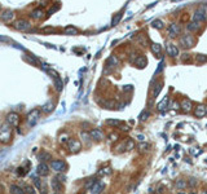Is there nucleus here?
<instances>
[{
	"label": "nucleus",
	"mask_w": 207,
	"mask_h": 194,
	"mask_svg": "<svg viewBox=\"0 0 207 194\" xmlns=\"http://www.w3.org/2000/svg\"><path fill=\"white\" fill-rule=\"evenodd\" d=\"M148 148H149V144H140V149H142V150H148Z\"/></svg>",
	"instance_id": "de8ad7c7"
},
{
	"label": "nucleus",
	"mask_w": 207,
	"mask_h": 194,
	"mask_svg": "<svg viewBox=\"0 0 207 194\" xmlns=\"http://www.w3.org/2000/svg\"><path fill=\"white\" fill-rule=\"evenodd\" d=\"M39 116H40V110L38 109H34L29 113L27 115V122H29V126L32 127L34 124H36V122L39 120Z\"/></svg>",
	"instance_id": "423d86ee"
},
{
	"label": "nucleus",
	"mask_w": 207,
	"mask_h": 194,
	"mask_svg": "<svg viewBox=\"0 0 207 194\" xmlns=\"http://www.w3.org/2000/svg\"><path fill=\"white\" fill-rule=\"evenodd\" d=\"M180 45L183 47L184 49L192 48V47L194 45V38H193V35L187 34V35H184L183 38H180Z\"/></svg>",
	"instance_id": "7ed1b4c3"
},
{
	"label": "nucleus",
	"mask_w": 207,
	"mask_h": 194,
	"mask_svg": "<svg viewBox=\"0 0 207 194\" xmlns=\"http://www.w3.org/2000/svg\"><path fill=\"white\" fill-rule=\"evenodd\" d=\"M152 88H153V98H155V97L159 96V93H161V91L163 88V83H162V82H158V83L155 84L154 87H152Z\"/></svg>",
	"instance_id": "4be33fe9"
},
{
	"label": "nucleus",
	"mask_w": 207,
	"mask_h": 194,
	"mask_svg": "<svg viewBox=\"0 0 207 194\" xmlns=\"http://www.w3.org/2000/svg\"><path fill=\"white\" fill-rule=\"evenodd\" d=\"M80 136L83 137V140H87V141L89 140V137H91V135H89V133H87V132H82Z\"/></svg>",
	"instance_id": "79ce46f5"
},
{
	"label": "nucleus",
	"mask_w": 207,
	"mask_h": 194,
	"mask_svg": "<svg viewBox=\"0 0 207 194\" xmlns=\"http://www.w3.org/2000/svg\"><path fill=\"white\" fill-rule=\"evenodd\" d=\"M70 139H67V135H65V136H61V139H60V141L61 142H67Z\"/></svg>",
	"instance_id": "49530a36"
},
{
	"label": "nucleus",
	"mask_w": 207,
	"mask_h": 194,
	"mask_svg": "<svg viewBox=\"0 0 207 194\" xmlns=\"http://www.w3.org/2000/svg\"><path fill=\"white\" fill-rule=\"evenodd\" d=\"M137 139H139L140 141H144V140H145V137L142 136V135H139V136H137Z\"/></svg>",
	"instance_id": "3c124183"
},
{
	"label": "nucleus",
	"mask_w": 207,
	"mask_h": 194,
	"mask_svg": "<svg viewBox=\"0 0 207 194\" xmlns=\"http://www.w3.org/2000/svg\"><path fill=\"white\" fill-rule=\"evenodd\" d=\"M49 167H51V170H53L54 172L61 174V172H63L65 170H66V163H65L63 161H52Z\"/></svg>",
	"instance_id": "20e7f679"
},
{
	"label": "nucleus",
	"mask_w": 207,
	"mask_h": 194,
	"mask_svg": "<svg viewBox=\"0 0 207 194\" xmlns=\"http://www.w3.org/2000/svg\"><path fill=\"white\" fill-rule=\"evenodd\" d=\"M89 135H91V139L97 140V141H100V140H102V139H104V133L100 131V129H97V128L91 129Z\"/></svg>",
	"instance_id": "6ab92c4d"
},
{
	"label": "nucleus",
	"mask_w": 207,
	"mask_h": 194,
	"mask_svg": "<svg viewBox=\"0 0 207 194\" xmlns=\"http://www.w3.org/2000/svg\"><path fill=\"white\" fill-rule=\"evenodd\" d=\"M43 14H44V13H43L42 9H34V11L31 12V17H32V18H35V20L42 18Z\"/></svg>",
	"instance_id": "2f4dec72"
},
{
	"label": "nucleus",
	"mask_w": 207,
	"mask_h": 194,
	"mask_svg": "<svg viewBox=\"0 0 207 194\" xmlns=\"http://www.w3.org/2000/svg\"><path fill=\"white\" fill-rule=\"evenodd\" d=\"M32 180H34V183H35L36 189H40V188H42V183H40V180H39L38 177H32Z\"/></svg>",
	"instance_id": "ea45409f"
},
{
	"label": "nucleus",
	"mask_w": 207,
	"mask_h": 194,
	"mask_svg": "<svg viewBox=\"0 0 207 194\" xmlns=\"http://www.w3.org/2000/svg\"><path fill=\"white\" fill-rule=\"evenodd\" d=\"M167 35L170 38H176L180 35V26L178 23H171L167 27Z\"/></svg>",
	"instance_id": "9d476101"
},
{
	"label": "nucleus",
	"mask_w": 207,
	"mask_h": 194,
	"mask_svg": "<svg viewBox=\"0 0 207 194\" xmlns=\"http://www.w3.org/2000/svg\"><path fill=\"white\" fill-rule=\"evenodd\" d=\"M120 18H122V13H119V14H116V16L114 17V18H113V22H111V25H113V26H115V25H116V23H118L119 21H120Z\"/></svg>",
	"instance_id": "4c0bfd02"
},
{
	"label": "nucleus",
	"mask_w": 207,
	"mask_h": 194,
	"mask_svg": "<svg viewBox=\"0 0 207 194\" xmlns=\"http://www.w3.org/2000/svg\"><path fill=\"white\" fill-rule=\"evenodd\" d=\"M207 20V11L203 7H198L196 11L193 12V21L197 22H205Z\"/></svg>",
	"instance_id": "f03ea898"
},
{
	"label": "nucleus",
	"mask_w": 207,
	"mask_h": 194,
	"mask_svg": "<svg viewBox=\"0 0 207 194\" xmlns=\"http://www.w3.org/2000/svg\"><path fill=\"white\" fill-rule=\"evenodd\" d=\"M16 172H17V175H18L20 177H22V176H25L26 174H27V168H25L23 166H21V167L17 168Z\"/></svg>",
	"instance_id": "72a5a7b5"
},
{
	"label": "nucleus",
	"mask_w": 207,
	"mask_h": 194,
	"mask_svg": "<svg viewBox=\"0 0 207 194\" xmlns=\"http://www.w3.org/2000/svg\"><path fill=\"white\" fill-rule=\"evenodd\" d=\"M42 31L43 32H53L54 29L53 27H44V29H42Z\"/></svg>",
	"instance_id": "37998d69"
},
{
	"label": "nucleus",
	"mask_w": 207,
	"mask_h": 194,
	"mask_svg": "<svg viewBox=\"0 0 207 194\" xmlns=\"http://www.w3.org/2000/svg\"><path fill=\"white\" fill-rule=\"evenodd\" d=\"M190 181H189V185H190V186H196L197 185V180L196 179H189Z\"/></svg>",
	"instance_id": "a18cd8bd"
},
{
	"label": "nucleus",
	"mask_w": 207,
	"mask_h": 194,
	"mask_svg": "<svg viewBox=\"0 0 207 194\" xmlns=\"http://www.w3.org/2000/svg\"><path fill=\"white\" fill-rule=\"evenodd\" d=\"M42 110L44 111L45 114H49V113H52V111L54 110V103L52 102V101H47L44 105L42 106Z\"/></svg>",
	"instance_id": "412c9836"
},
{
	"label": "nucleus",
	"mask_w": 207,
	"mask_h": 194,
	"mask_svg": "<svg viewBox=\"0 0 207 194\" xmlns=\"http://www.w3.org/2000/svg\"><path fill=\"white\" fill-rule=\"evenodd\" d=\"M23 192H25V194H36L35 188H34L32 185H27V184L23 185Z\"/></svg>",
	"instance_id": "c85d7f7f"
},
{
	"label": "nucleus",
	"mask_w": 207,
	"mask_h": 194,
	"mask_svg": "<svg viewBox=\"0 0 207 194\" xmlns=\"http://www.w3.org/2000/svg\"><path fill=\"white\" fill-rule=\"evenodd\" d=\"M196 61L198 63H206L207 62V56L206 54H197L196 56Z\"/></svg>",
	"instance_id": "473e14b6"
},
{
	"label": "nucleus",
	"mask_w": 207,
	"mask_h": 194,
	"mask_svg": "<svg viewBox=\"0 0 207 194\" xmlns=\"http://www.w3.org/2000/svg\"><path fill=\"white\" fill-rule=\"evenodd\" d=\"M104 189H105V184L100 183V181H96V183L91 186V193L92 194H101Z\"/></svg>",
	"instance_id": "ddd939ff"
},
{
	"label": "nucleus",
	"mask_w": 207,
	"mask_h": 194,
	"mask_svg": "<svg viewBox=\"0 0 207 194\" xmlns=\"http://www.w3.org/2000/svg\"><path fill=\"white\" fill-rule=\"evenodd\" d=\"M67 149L70 150V153H78L82 149V144L79 140L76 139H70L67 141Z\"/></svg>",
	"instance_id": "39448f33"
},
{
	"label": "nucleus",
	"mask_w": 207,
	"mask_h": 194,
	"mask_svg": "<svg viewBox=\"0 0 207 194\" xmlns=\"http://www.w3.org/2000/svg\"><path fill=\"white\" fill-rule=\"evenodd\" d=\"M0 9H2V7H0Z\"/></svg>",
	"instance_id": "4d7b16f0"
},
{
	"label": "nucleus",
	"mask_w": 207,
	"mask_h": 194,
	"mask_svg": "<svg viewBox=\"0 0 207 194\" xmlns=\"http://www.w3.org/2000/svg\"><path fill=\"white\" fill-rule=\"evenodd\" d=\"M118 58L115 57V56H110V58L107 60V63L110 65V66H116V65H118Z\"/></svg>",
	"instance_id": "c9c22d12"
},
{
	"label": "nucleus",
	"mask_w": 207,
	"mask_h": 194,
	"mask_svg": "<svg viewBox=\"0 0 207 194\" xmlns=\"http://www.w3.org/2000/svg\"><path fill=\"white\" fill-rule=\"evenodd\" d=\"M38 159L42 162H47V161H49V159H52V155L48 152H40V154L38 155Z\"/></svg>",
	"instance_id": "a878e982"
},
{
	"label": "nucleus",
	"mask_w": 207,
	"mask_h": 194,
	"mask_svg": "<svg viewBox=\"0 0 207 194\" xmlns=\"http://www.w3.org/2000/svg\"><path fill=\"white\" fill-rule=\"evenodd\" d=\"M49 170H51V167L47 165L45 162H40L36 167V172H38V175H40V176H47L49 174Z\"/></svg>",
	"instance_id": "9b49d317"
},
{
	"label": "nucleus",
	"mask_w": 207,
	"mask_h": 194,
	"mask_svg": "<svg viewBox=\"0 0 207 194\" xmlns=\"http://www.w3.org/2000/svg\"><path fill=\"white\" fill-rule=\"evenodd\" d=\"M190 60H192V56H190V54H188V53L183 54V57H181V61H183V62H189Z\"/></svg>",
	"instance_id": "58836bf2"
},
{
	"label": "nucleus",
	"mask_w": 207,
	"mask_h": 194,
	"mask_svg": "<svg viewBox=\"0 0 207 194\" xmlns=\"http://www.w3.org/2000/svg\"><path fill=\"white\" fill-rule=\"evenodd\" d=\"M56 177H57L60 181H61V183H63V181H66V176H63V175H57V176H56Z\"/></svg>",
	"instance_id": "c03bdc74"
},
{
	"label": "nucleus",
	"mask_w": 207,
	"mask_h": 194,
	"mask_svg": "<svg viewBox=\"0 0 207 194\" xmlns=\"http://www.w3.org/2000/svg\"><path fill=\"white\" fill-rule=\"evenodd\" d=\"M53 78H54V87H56V89H57L58 92H61L62 87H63V82L61 80V78H60L58 75H56Z\"/></svg>",
	"instance_id": "5701e85b"
},
{
	"label": "nucleus",
	"mask_w": 207,
	"mask_h": 194,
	"mask_svg": "<svg viewBox=\"0 0 207 194\" xmlns=\"http://www.w3.org/2000/svg\"><path fill=\"white\" fill-rule=\"evenodd\" d=\"M133 148H135V141L133 140H127V142H126V146H124V149L126 150H132Z\"/></svg>",
	"instance_id": "e433bc0d"
},
{
	"label": "nucleus",
	"mask_w": 207,
	"mask_h": 194,
	"mask_svg": "<svg viewBox=\"0 0 207 194\" xmlns=\"http://www.w3.org/2000/svg\"><path fill=\"white\" fill-rule=\"evenodd\" d=\"M167 103H168V96H166L165 98H163V101H161L158 103V106H157L158 111H165L167 109V106H168Z\"/></svg>",
	"instance_id": "393cba45"
},
{
	"label": "nucleus",
	"mask_w": 207,
	"mask_h": 194,
	"mask_svg": "<svg viewBox=\"0 0 207 194\" xmlns=\"http://www.w3.org/2000/svg\"><path fill=\"white\" fill-rule=\"evenodd\" d=\"M9 39L8 38H5V36H0V42H8Z\"/></svg>",
	"instance_id": "8fccbe9b"
},
{
	"label": "nucleus",
	"mask_w": 207,
	"mask_h": 194,
	"mask_svg": "<svg viewBox=\"0 0 207 194\" xmlns=\"http://www.w3.org/2000/svg\"><path fill=\"white\" fill-rule=\"evenodd\" d=\"M106 124H107V126H111V127H118V126L122 124V122H120L119 119H107Z\"/></svg>",
	"instance_id": "7c9ffc66"
},
{
	"label": "nucleus",
	"mask_w": 207,
	"mask_h": 194,
	"mask_svg": "<svg viewBox=\"0 0 207 194\" xmlns=\"http://www.w3.org/2000/svg\"><path fill=\"white\" fill-rule=\"evenodd\" d=\"M180 107H181V110H183L184 113H189V111L193 109V102L189 100V98H184L180 103Z\"/></svg>",
	"instance_id": "2eb2a0df"
},
{
	"label": "nucleus",
	"mask_w": 207,
	"mask_h": 194,
	"mask_svg": "<svg viewBox=\"0 0 207 194\" xmlns=\"http://www.w3.org/2000/svg\"><path fill=\"white\" fill-rule=\"evenodd\" d=\"M163 192V186H159L158 188V193H162Z\"/></svg>",
	"instance_id": "603ef678"
},
{
	"label": "nucleus",
	"mask_w": 207,
	"mask_h": 194,
	"mask_svg": "<svg viewBox=\"0 0 207 194\" xmlns=\"http://www.w3.org/2000/svg\"><path fill=\"white\" fill-rule=\"evenodd\" d=\"M190 194H197V193H194V192H193V193H190Z\"/></svg>",
	"instance_id": "6e6d98bb"
},
{
	"label": "nucleus",
	"mask_w": 207,
	"mask_h": 194,
	"mask_svg": "<svg viewBox=\"0 0 207 194\" xmlns=\"http://www.w3.org/2000/svg\"><path fill=\"white\" fill-rule=\"evenodd\" d=\"M166 52L171 58H176L179 56V48L174 44V43H167L166 44Z\"/></svg>",
	"instance_id": "6e6552de"
},
{
	"label": "nucleus",
	"mask_w": 207,
	"mask_h": 194,
	"mask_svg": "<svg viewBox=\"0 0 207 194\" xmlns=\"http://www.w3.org/2000/svg\"><path fill=\"white\" fill-rule=\"evenodd\" d=\"M20 115L17 113H9L7 115V123L13 128V127H18L20 124Z\"/></svg>",
	"instance_id": "0eeeda50"
},
{
	"label": "nucleus",
	"mask_w": 207,
	"mask_h": 194,
	"mask_svg": "<svg viewBox=\"0 0 207 194\" xmlns=\"http://www.w3.org/2000/svg\"><path fill=\"white\" fill-rule=\"evenodd\" d=\"M51 186L52 189L56 192V193H60V192H62V189H63V185L62 183L60 181L57 177H54V179H52L51 180Z\"/></svg>",
	"instance_id": "dca6fc26"
},
{
	"label": "nucleus",
	"mask_w": 207,
	"mask_h": 194,
	"mask_svg": "<svg viewBox=\"0 0 207 194\" xmlns=\"http://www.w3.org/2000/svg\"><path fill=\"white\" fill-rule=\"evenodd\" d=\"M13 26H14L16 30H18V31H27V30L30 29V23L27 22L26 20H17L14 23H13Z\"/></svg>",
	"instance_id": "1a4fd4ad"
},
{
	"label": "nucleus",
	"mask_w": 207,
	"mask_h": 194,
	"mask_svg": "<svg viewBox=\"0 0 207 194\" xmlns=\"http://www.w3.org/2000/svg\"><path fill=\"white\" fill-rule=\"evenodd\" d=\"M11 193L12 194H25L23 189L20 188L18 185H11Z\"/></svg>",
	"instance_id": "c756f323"
},
{
	"label": "nucleus",
	"mask_w": 207,
	"mask_h": 194,
	"mask_svg": "<svg viewBox=\"0 0 207 194\" xmlns=\"http://www.w3.org/2000/svg\"><path fill=\"white\" fill-rule=\"evenodd\" d=\"M63 34L65 35H76L78 30L74 27V26H67V27L63 30Z\"/></svg>",
	"instance_id": "bb28decb"
},
{
	"label": "nucleus",
	"mask_w": 207,
	"mask_h": 194,
	"mask_svg": "<svg viewBox=\"0 0 207 194\" xmlns=\"http://www.w3.org/2000/svg\"><path fill=\"white\" fill-rule=\"evenodd\" d=\"M188 186L187 184V180H183V179H179L178 181H176V188L179 189V190H184L185 188Z\"/></svg>",
	"instance_id": "cd10ccee"
},
{
	"label": "nucleus",
	"mask_w": 207,
	"mask_h": 194,
	"mask_svg": "<svg viewBox=\"0 0 207 194\" xmlns=\"http://www.w3.org/2000/svg\"><path fill=\"white\" fill-rule=\"evenodd\" d=\"M202 22H197V21H190V22H188L187 25V29H188V31H190V32H197V31H199V30L202 29Z\"/></svg>",
	"instance_id": "4468645a"
},
{
	"label": "nucleus",
	"mask_w": 207,
	"mask_h": 194,
	"mask_svg": "<svg viewBox=\"0 0 207 194\" xmlns=\"http://www.w3.org/2000/svg\"><path fill=\"white\" fill-rule=\"evenodd\" d=\"M149 116H150V113H149V111L148 110H144V111H142V113L140 114V120H141V122H145V120H148L149 119Z\"/></svg>",
	"instance_id": "f704fd0d"
},
{
	"label": "nucleus",
	"mask_w": 207,
	"mask_h": 194,
	"mask_svg": "<svg viewBox=\"0 0 207 194\" xmlns=\"http://www.w3.org/2000/svg\"><path fill=\"white\" fill-rule=\"evenodd\" d=\"M150 49H152V52L157 56V57H161V54H162V45L161 44H158V43H153V44L150 45Z\"/></svg>",
	"instance_id": "aec40b11"
},
{
	"label": "nucleus",
	"mask_w": 207,
	"mask_h": 194,
	"mask_svg": "<svg viewBox=\"0 0 207 194\" xmlns=\"http://www.w3.org/2000/svg\"><path fill=\"white\" fill-rule=\"evenodd\" d=\"M13 18H14V13H13L12 9H5L0 16V20L3 22H11V21H13Z\"/></svg>",
	"instance_id": "f8f14e48"
},
{
	"label": "nucleus",
	"mask_w": 207,
	"mask_h": 194,
	"mask_svg": "<svg viewBox=\"0 0 207 194\" xmlns=\"http://www.w3.org/2000/svg\"><path fill=\"white\" fill-rule=\"evenodd\" d=\"M199 194H207V190H203V189H202V190H201V193Z\"/></svg>",
	"instance_id": "864d4df0"
},
{
	"label": "nucleus",
	"mask_w": 207,
	"mask_h": 194,
	"mask_svg": "<svg viewBox=\"0 0 207 194\" xmlns=\"http://www.w3.org/2000/svg\"><path fill=\"white\" fill-rule=\"evenodd\" d=\"M194 115L197 118H203V116L207 115V106L206 105H198L194 110Z\"/></svg>",
	"instance_id": "f3484780"
},
{
	"label": "nucleus",
	"mask_w": 207,
	"mask_h": 194,
	"mask_svg": "<svg viewBox=\"0 0 207 194\" xmlns=\"http://www.w3.org/2000/svg\"><path fill=\"white\" fill-rule=\"evenodd\" d=\"M110 172H111V171H110V168H102V170H101L100 172H98V175H101V176H102V175H107V174H110Z\"/></svg>",
	"instance_id": "a19ab883"
},
{
	"label": "nucleus",
	"mask_w": 207,
	"mask_h": 194,
	"mask_svg": "<svg viewBox=\"0 0 207 194\" xmlns=\"http://www.w3.org/2000/svg\"><path fill=\"white\" fill-rule=\"evenodd\" d=\"M152 27L157 30H163L165 29V23H163L162 20H154L152 21Z\"/></svg>",
	"instance_id": "b1692460"
},
{
	"label": "nucleus",
	"mask_w": 207,
	"mask_h": 194,
	"mask_svg": "<svg viewBox=\"0 0 207 194\" xmlns=\"http://www.w3.org/2000/svg\"><path fill=\"white\" fill-rule=\"evenodd\" d=\"M133 62H135V65H136L137 67L141 69V67H145L146 65H148V60H146V57H145L144 54H141V56H137L136 60Z\"/></svg>",
	"instance_id": "a211bd4d"
},
{
	"label": "nucleus",
	"mask_w": 207,
	"mask_h": 194,
	"mask_svg": "<svg viewBox=\"0 0 207 194\" xmlns=\"http://www.w3.org/2000/svg\"><path fill=\"white\" fill-rule=\"evenodd\" d=\"M176 194H187L185 192H179V193H176Z\"/></svg>",
	"instance_id": "5fc2aeb1"
},
{
	"label": "nucleus",
	"mask_w": 207,
	"mask_h": 194,
	"mask_svg": "<svg viewBox=\"0 0 207 194\" xmlns=\"http://www.w3.org/2000/svg\"><path fill=\"white\" fill-rule=\"evenodd\" d=\"M58 8H60V7H56V8L53 7V8H52V9H51V11L48 12V14H52V13H53V12H56V11H57V9H58Z\"/></svg>",
	"instance_id": "09e8293b"
},
{
	"label": "nucleus",
	"mask_w": 207,
	"mask_h": 194,
	"mask_svg": "<svg viewBox=\"0 0 207 194\" xmlns=\"http://www.w3.org/2000/svg\"><path fill=\"white\" fill-rule=\"evenodd\" d=\"M12 135H13V129L8 123H4L0 126V142H3V144L11 142Z\"/></svg>",
	"instance_id": "f257e3e1"
}]
</instances>
